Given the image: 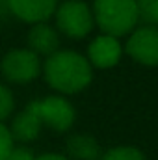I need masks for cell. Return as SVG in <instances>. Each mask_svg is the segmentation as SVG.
<instances>
[{
  "instance_id": "obj_8",
  "label": "cell",
  "mask_w": 158,
  "mask_h": 160,
  "mask_svg": "<svg viewBox=\"0 0 158 160\" xmlns=\"http://www.w3.org/2000/svg\"><path fill=\"white\" fill-rule=\"evenodd\" d=\"M7 9L21 21L28 24L47 22L54 17L58 0H6Z\"/></svg>"
},
{
  "instance_id": "obj_11",
  "label": "cell",
  "mask_w": 158,
  "mask_h": 160,
  "mask_svg": "<svg viewBox=\"0 0 158 160\" xmlns=\"http://www.w3.org/2000/svg\"><path fill=\"white\" fill-rule=\"evenodd\" d=\"M67 153L73 160H101V145L93 136L75 134L67 140Z\"/></svg>"
},
{
  "instance_id": "obj_1",
  "label": "cell",
  "mask_w": 158,
  "mask_h": 160,
  "mask_svg": "<svg viewBox=\"0 0 158 160\" xmlns=\"http://www.w3.org/2000/svg\"><path fill=\"white\" fill-rule=\"evenodd\" d=\"M47 84L60 95L84 91L93 80V67L86 56L75 50H56L43 63Z\"/></svg>"
},
{
  "instance_id": "obj_4",
  "label": "cell",
  "mask_w": 158,
  "mask_h": 160,
  "mask_svg": "<svg viewBox=\"0 0 158 160\" xmlns=\"http://www.w3.org/2000/svg\"><path fill=\"white\" fill-rule=\"evenodd\" d=\"M0 71L7 82L28 84L41 75V60L30 48H13L2 58Z\"/></svg>"
},
{
  "instance_id": "obj_18",
  "label": "cell",
  "mask_w": 158,
  "mask_h": 160,
  "mask_svg": "<svg viewBox=\"0 0 158 160\" xmlns=\"http://www.w3.org/2000/svg\"><path fill=\"white\" fill-rule=\"evenodd\" d=\"M138 2H141V0H138Z\"/></svg>"
},
{
  "instance_id": "obj_12",
  "label": "cell",
  "mask_w": 158,
  "mask_h": 160,
  "mask_svg": "<svg viewBox=\"0 0 158 160\" xmlns=\"http://www.w3.org/2000/svg\"><path fill=\"white\" fill-rule=\"evenodd\" d=\"M101 160H145V155L130 145H121V147H114L110 151H106Z\"/></svg>"
},
{
  "instance_id": "obj_3",
  "label": "cell",
  "mask_w": 158,
  "mask_h": 160,
  "mask_svg": "<svg viewBox=\"0 0 158 160\" xmlns=\"http://www.w3.org/2000/svg\"><path fill=\"white\" fill-rule=\"evenodd\" d=\"M56 30L71 39H82L95 28L91 8L84 0H63L54 11Z\"/></svg>"
},
{
  "instance_id": "obj_5",
  "label": "cell",
  "mask_w": 158,
  "mask_h": 160,
  "mask_svg": "<svg viewBox=\"0 0 158 160\" xmlns=\"http://www.w3.org/2000/svg\"><path fill=\"white\" fill-rule=\"evenodd\" d=\"M32 106L39 118L41 125H45L56 132L69 130L77 118L73 104L62 95H48L39 101H32Z\"/></svg>"
},
{
  "instance_id": "obj_14",
  "label": "cell",
  "mask_w": 158,
  "mask_h": 160,
  "mask_svg": "<svg viewBox=\"0 0 158 160\" xmlns=\"http://www.w3.org/2000/svg\"><path fill=\"white\" fill-rule=\"evenodd\" d=\"M140 19L158 28V0H141L140 2Z\"/></svg>"
},
{
  "instance_id": "obj_15",
  "label": "cell",
  "mask_w": 158,
  "mask_h": 160,
  "mask_svg": "<svg viewBox=\"0 0 158 160\" xmlns=\"http://www.w3.org/2000/svg\"><path fill=\"white\" fill-rule=\"evenodd\" d=\"M13 149V138L9 128L0 123V160H6V157L9 155V151Z\"/></svg>"
},
{
  "instance_id": "obj_2",
  "label": "cell",
  "mask_w": 158,
  "mask_h": 160,
  "mask_svg": "<svg viewBox=\"0 0 158 160\" xmlns=\"http://www.w3.org/2000/svg\"><path fill=\"white\" fill-rule=\"evenodd\" d=\"M95 26L102 34L123 38L130 34L140 21L138 0H93L91 6Z\"/></svg>"
},
{
  "instance_id": "obj_16",
  "label": "cell",
  "mask_w": 158,
  "mask_h": 160,
  "mask_svg": "<svg viewBox=\"0 0 158 160\" xmlns=\"http://www.w3.org/2000/svg\"><path fill=\"white\" fill-rule=\"evenodd\" d=\"M6 160H36V157L28 147H15L13 145V149L9 151Z\"/></svg>"
},
{
  "instance_id": "obj_17",
  "label": "cell",
  "mask_w": 158,
  "mask_h": 160,
  "mask_svg": "<svg viewBox=\"0 0 158 160\" xmlns=\"http://www.w3.org/2000/svg\"><path fill=\"white\" fill-rule=\"evenodd\" d=\"M36 160H71L63 155H58V153H45L41 157H36Z\"/></svg>"
},
{
  "instance_id": "obj_7",
  "label": "cell",
  "mask_w": 158,
  "mask_h": 160,
  "mask_svg": "<svg viewBox=\"0 0 158 160\" xmlns=\"http://www.w3.org/2000/svg\"><path fill=\"white\" fill-rule=\"evenodd\" d=\"M121 56H123V45L119 43V38L101 34L89 43L86 58L91 63V67L112 69L119 63Z\"/></svg>"
},
{
  "instance_id": "obj_10",
  "label": "cell",
  "mask_w": 158,
  "mask_h": 160,
  "mask_svg": "<svg viewBox=\"0 0 158 160\" xmlns=\"http://www.w3.org/2000/svg\"><path fill=\"white\" fill-rule=\"evenodd\" d=\"M41 128H43V125H41L39 118H37V114H36V110H34V106L30 102L21 114H17L13 118L9 132H11L13 142L26 143V142H32V140H36L39 136Z\"/></svg>"
},
{
  "instance_id": "obj_6",
  "label": "cell",
  "mask_w": 158,
  "mask_h": 160,
  "mask_svg": "<svg viewBox=\"0 0 158 160\" xmlns=\"http://www.w3.org/2000/svg\"><path fill=\"white\" fill-rule=\"evenodd\" d=\"M125 52L138 63L156 67L158 65V28L153 24H143L134 28L126 39Z\"/></svg>"
},
{
  "instance_id": "obj_13",
  "label": "cell",
  "mask_w": 158,
  "mask_h": 160,
  "mask_svg": "<svg viewBox=\"0 0 158 160\" xmlns=\"http://www.w3.org/2000/svg\"><path fill=\"white\" fill-rule=\"evenodd\" d=\"M13 108H15V99H13L11 89L7 86L0 84V123L11 116Z\"/></svg>"
},
{
  "instance_id": "obj_9",
  "label": "cell",
  "mask_w": 158,
  "mask_h": 160,
  "mask_svg": "<svg viewBox=\"0 0 158 160\" xmlns=\"http://www.w3.org/2000/svg\"><path fill=\"white\" fill-rule=\"evenodd\" d=\"M28 48L37 56L54 54L56 50H60V32L47 22L32 24L28 32Z\"/></svg>"
}]
</instances>
